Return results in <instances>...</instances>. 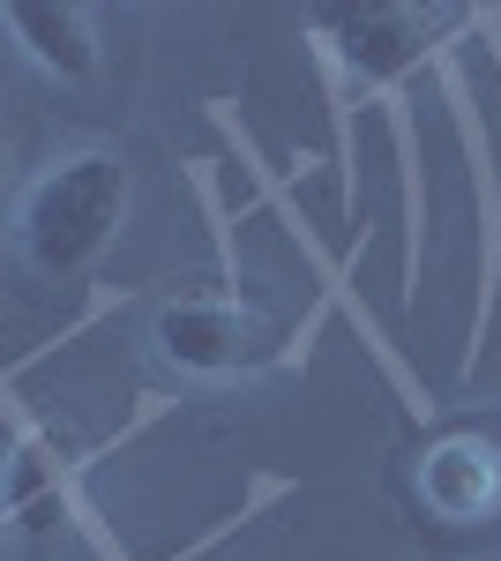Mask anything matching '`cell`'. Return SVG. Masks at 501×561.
<instances>
[{
  "label": "cell",
  "mask_w": 501,
  "mask_h": 561,
  "mask_svg": "<svg viewBox=\"0 0 501 561\" xmlns=\"http://www.w3.org/2000/svg\"><path fill=\"white\" fill-rule=\"evenodd\" d=\"M127 158L121 150H68L60 165H45L31 180V195H23V210H15V248L23 262L53 277V285H68V277H83L105 262V248L121 240L127 225Z\"/></svg>",
  "instance_id": "cell-1"
},
{
  "label": "cell",
  "mask_w": 501,
  "mask_h": 561,
  "mask_svg": "<svg viewBox=\"0 0 501 561\" xmlns=\"http://www.w3.org/2000/svg\"><path fill=\"white\" fill-rule=\"evenodd\" d=\"M0 31L15 38V53H23L38 76L90 83V76L105 68L98 15H90L83 0H8V8H0Z\"/></svg>",
  "instance_id": "cell-5"
},
{
  "label": "cell",
  "mask_w": 501,
  "mask_h": 561,
  "mask_svg": "<svg viewBox=\"0 0 501 561\" xmlns=\"http://www.w3.org/2000/svg\"><path fill=\"white\" fill-rule=\"evenodd\" d=\"M158 352H166L180 375H254L262 359H277V322L254 314L248 300H225V293H195V300H172L158 314Z\"/></svg>",
  "instance_id": "cell-3"
},
{
  "label": "cell",
  "mask_w": 501,
  "mask_h": 561,
  "mask_svg": "<svg viewBox=\"0 0 501 561\" xmlns=\"http://www.w3.org/2000/svg\"><path fill=\"white\" fill-rule=\"evenodd\" d=\"M464 8H412V0H360V8H322L315 38L337 60V76L352 90H382L397 76H412L419 60H434L442 45L457 38Z\"/></svg>",
  "instance_id": "cell-2"
},
{
  "label": "cell",
  "mask_w": 501,
  "mask_h": 561,
  "mask_svg": "<svg viewBox=\"0 0 501 561\" xmlns=\"http://www.w3.org/2000/svg\"><path fill=\"white\" fill-rule=\"evenodd\" d=\"M8 173H15V128L0 121V187H8Z\"/></svg>",
  "instance_id": "cell-6"
},
{
  "label": "cell",
  "mask_w": 501,
  "mask_h": 561,
  "mask_svg": "<svg viewBox=\"0 0 501 561\" xmlns=\"http://www.w3.org/2000/svg\"><path fill=\"white\" fill-rule=\"evenodd\" d=\"M412 486L426 517L449 531H479L501 517V427L494 420H457L442 427L412 465Z\"/></svg>",
  "instance_id": "cell-4"
}]
</instances>
